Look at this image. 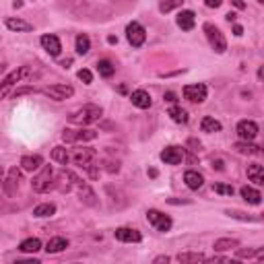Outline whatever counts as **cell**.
I'll return each instance as SVG.
<instances>
[{
	"mask_svg": "<svg viewBox=\"0 0 264 264\" xmlns=\"http://www.w3.org/2000/svg\"><path fill=\"white\" fill-rule=\"evenodd\" d=\"M103 116V110L99 108V105L95 103H87L83 105V108L75 110L73 114H70V122L77 126H89V124H95V122Z\"/></svg>",
	"mask_w": 264,
	"mask_h": 264,
	"instance_id": "1",
	"label": "cell"
},
{
	"mask_svg": "<svg viewBox=\"0 0 264 264\" xmlns=\"http://www.w3.org/2000/svg\"><path fill=\"white\" fill-rule=\"evenodd\" d=\"M29 73H31L29 66H19V68H15L13 73H9V75L3 79V83H0V99H7V97L13 93L15 87L19 85L25 77H29Z\"/></svg>",
	"mask_w": 264,
	"mask_h": 264,
	"instance_id": "2",
	"label": "cell"
},
{
	"mask_svg": "<svg viewBox=\"0 0 264 264\" xmlns=\"http://www.w3.org/2000/svg\"><path fill=\"white\" fill-rule=\"evenodd\" d=\"M204 35H206V40H208V44H210V48H213L217 54H225V50H227V42H225V38H223V33H221V29L217 27V25H213V23H204Z\"/></svg>",
	"mask_w": 264,
	"mask_h": 264,
	"instance_id": "3",
	"label": "cell"
},
{
	"mask_svg": "<svg viewBox=\"0 0 264 264\" xmlns=\"http://www.w3.org/2000/svg\"><path fill=\"white\" fill-rule=\"evenodd\" d=\"M54 186V171L50 165H42V171L31 180V188L33 192H48Z\"/></svg>",
	"mask_w": 264,
	"mask_h": 264,
	"instance_id": "4",
	"label": "cell"
},
{
	"mask_svg": "<svg viewBox=\"0 0 264 264\" xmlns=\"http://www.w3.org/2000/svg\"><path fill=\"white\" fill-rule=\"evenodd\" d=\"M97 136L95 130H87V128H64L62 130V140L64 143H89V140H93Z\"/></svg>",
	"mask_w": 264,
	"mask_h": 264,
	"instance_id": "5",
	"label": "cell"
},
{
	"mask_svg": "<svg viewBox=\"0 0 264 264\" xmlns=\"http://www.w3.org/2000/svg\"><path fill=\"white\" fill-rule=\"evenodd\" d=\"M95 159H97V151L91 149V147H81V149H77L75 155H73L75 165H79V167H83V169H91V167L95 165Z\"/></svg>",
	"mask_w": 264,
	"mask_h": 264,
	"instance_id": "6",
	"label": "cell"
},
{
	"mask_svg": "<svg viewBox=\"0 0 264 264\" xmlns=\"http://www.w3.org/2000/svg\"><path fill=\"white\" fill-rule=\"evenodd\" d=\"M66 175H68V178L70 180H73V184L79 188V196H81V200L85 202V204H89V206H95L97 204V196H95V192L89 188V184H85L81 178H77V175L73 173V171H66Z\"/></svg>",
	"mask_w": 264,
	"mask_h": 264,
	"instance_id": "7",
	"label": "cell"
},
{
	"mask_svg": "<svg viewBox=\"0 0 264 264\" xmlns=\"http://www.w3.org/2000/svg\"><path fill=\"white\" fill-rule=\"evenodd\" d=\"M126 40H128V44H130L132 48H140V46L145 44V40H147L145 27L140 25V23H136V21L128 23V25H126Z\"/></svg>",
	"mask_w": 264,
	"mask_h": 264,
	"instance_id": "8",
	"label": "cell"
},
{
	"mask_svg": "<svg viewBox=\"0 0 264 264\" xmlns=\"http://www.w3.org/2000/svg\"><path fill=\"white\" fill-rule=\"evenodd\" d=\"M44 93L54 99V101H64L68 97L75 95V89L70 85H64V83H56V85H50V87H44Z\"/></svg>",
	"mask_w": 264,
	"mask_h": 264,
	"instance_id": "9",
	"label": "cell"
},
{
	"mask_svg": "<svg viewBox=\"0 0 264 264\" xmlns=\"http://www.w3.org/2000/svg\"><path fill=\"white\" fill-rule=\"evenodd\" d=\"M147 219H149V223L155 227L157 231H169L171 229V219L165 215V213H161V210H157V208H149L147 210Z\"/></svg>",
	"mask_w": 264,
	"mask_h": 264,
	"instance_id": "10",
	"label": "cell"
},
{
	"mask_svg": "<svg viewBox=\"0 0 264 264\" xmlns=\"http://www.w3.org/2000/svg\"><path fill=\"white\" fill-rule=\"evenodd\" d=\"M182 93H184V99H188L192 103H202L206 99L208 89H206V85H202V83H194V85H186Z\"/></svg>",
	"mask_w": 264,
	"mask_h": 264,
	"instance_id": "11",
	"label": "cell"
},
{
	"mask_svg": "<svg viewBox=\"0 0 264 264\" xmlns=\"http://www.w3.org/2000/svg\"><path fill=\"white\" fill-rule=\"evenodd\" d=\"M161 161L167 165H180L184 161V149L182 147H165L161 151Z\"/></svg>",
	"mask_w": 264,
	"mask_h": 264,
	"instance_id": "12",
	"label": "cell"
},
{
	"mask_svg": "<svg viewBox=\"0 0 264 264\" xmlns=\"http://www.w3.org/2000/svg\"><path fill=\"white\" fill-rule=\"evenodd\" d=\"M114 237L118 241H124V243H138L140 239H143L140 231L132 229V227H118V229L114 231Z\"/></svg>",
	"mask_w": 264,
	"mask_h": 264,
	"instance_id": "13",
	"label": "cell"
},
{
	"mask_svg": "<svg viewBox=\"0 0 264 264\" xmlns=\"http://www.w3.org/2000/svg\"><path fill=\"white\" fill-rule=\"evenodd\" d=\"M237 134L241 140H254L258 136V124L254 120H241L237 124Z\"/></svg>",
	"mask_w": 264,
	"mask_h": 264,
	"instance_id": "14",
	"label": "cell"
},
{
	"mask_svg": "<svg viewBox=\"0 0 264 264\" xmlns=\"http://www.w3.org/2000/svg\"><path fill=\"white\" fill-rule=\"evenodd\" d=\"M40 44H42V48L48 52L50 56H60V52H62V44H60V40L56 38V35H42L40 38Z\"/></svg>",
	"mask_w": 264,
	"mask_h": 264,
	"instance_id": "15",
	"label": "cell"
},
{
	"mask_svg": "<svg viewBox=\"0 0 264 264\" xmlns=\"http://www.w3.org/2000/svg\"><path fill=\"white\" fill-rule=\"evenodd\" d=\"M130 101H132V105H136L138 110H149L151 105H153V99H151V95H149L145 89H136V91H132Z\"/></svg>",
	"mask_w": 264,
	"mask_h": 264,
	"instance_id": "16",
	"label": "cell"
},
{
	"mask_svg": "<svg viewBox=\"0 0 264 264\" xmlns=\"http://www.w3.org/2000/svg\"><path fill=\"white\" fill-rule=\"evenodd\" d=\"M175 23H178V27L182 31H192L196 25V15L192 13V11H182L178 15V19H175Z\"/></svg>",
	"mask_w": 264,
	"mask_h": 264,
	"instance_id": "17",
	"label": "cell"
},
{
	"mask_svg": "<svg viewBox=\"0 0 264 264\" xmlns=\"http://www.w3.org/2000/svg\"><path fill=\"white\" fill-rule=\"evenodd\" d=\"M42 165H44V157L42 155H25L23 159H21V167L25 169V171H38V169H42Z\"/></svg>",
	"mask_w": 264,
	"mask_h": 264,
	"instance_id": "18",
	"label": "cell"
},
{
	"mask_svg": "<svg viewBox=\"0 0 264 264\" xmlns=\"http://www.w3.org/2000/svg\"><path fill=\"white\" fill-rule=\"evenodd\" d=\"M19 182H21V171L17 169V167H13V169L9 171L7 182H5V192H7L9 196H13V194H15V190L19 188Z\"/></svg>",
	"mask_w": 264,
	"mask_h": 264,
	"instance_id": "19",
	"label": "cell"
},
{
	"mask_svg": "<svg viewBox=\"0 0 264 264\" xmlns=\"http://www.w3.org/2000/svg\"><path fill=\"white\" fill-rule=\"evenodd\" d=\"M184 182H186V186H188L190 190H198V188H202L204 178H202V175H200L198 171L188 169V171L184 173Z\"/></svg>",
	"mask_w": 264,
	"mask_h": 264,
	"instance_id": "20",
	"label": "cell"
},
{
	"mask_svg": "<svg viewBox=\"0 0 264 264\" xmlns=\"http://www.w3.org/2000/svg\"><path fill=\"white\" fill-rule=\"evenodd\" d=\"M239 194H241V198H243L245 202H250V204H254V206H258V204L262 202V194H260L256 188H252V186H243V188L239 190Z\"/></svg>",
	"mask_w": 264,
	"mask_h": 264,
	"instance_id": "21",
	"label": "cell"
},
{
	"mask_svg": "<svg viewBox=\"0 0 264 264\" xmlns=\"http://www.w3.org/2000/svg\"><path fill=\"white\" fill-rule=\"evenodd\" d=\"M66 248H68V239L58 235V237H52V239L46 243L44 250H46L48 254H58V252H62V250H66Z\"/></svg>",
	"mask_w": 264,
	"mask_h": 264,
	"instance_id": "22",
	"label": "cell"
},
{
	"mask_svg": "<svg viewBox=\"0 0 264 264\" xmlns=\"http://www.w3.org/2000/svg\"><path fill=\"white\" fill-rule=\"evenodd\" d=\"M248 180L254 182L256 186H262L264 184V169L260 163H250L248 165Z\"/></svg>",
	"mask_w": 264,
	"mask_h": 264,
	"instance_id": "23",
	"label": "cell"
},
{
	"mask_svg": "<svg viewBox=\"0 0 264 264\" xmlns=\"http://www.w3.org/2000/svg\"><path fill=\"white\" fill-rule=\"evenodd\" d=\"M54 213H56V204L54 202H44V204H40V206L33 208V217H38V219L52 217Z\"/></svg>",
	"mask_w": 264,
	"mask_h": 264,
	"instance_id": "24",
	"label": "cell"
},
{
	"mask_svg": "<svg viewBox=\"0 0 264 264\" xmlns=\"http://www.w3.org/2000/svg\"><path fill=\"white\" fill-rule=\"evenodd\" d=\"M233 149L237 153H243V155H260V147L258 145H252V140H241V143H235Z\"/></svg>",
	"mask_w": 264,
	"mask_h": 264,
	"instance_id": "25",
	"label": "cell"
},
{
	"mask_svg": "<svg viewBox=\"0 0 264 264\" xmlns=\"http://www.w3.org/2000/svg\"><path fill=\"white\" fill-rule=\"evenodd\" d=\"M5 25L11 29V31H33V25L23 21V19H13V17H9V19L5 21Z\"/></svg>",
	"mask_w": 264,
	"mask_h": 264,
	"instance_id": "26",
	"label": "cell"
},
{
	"mask_svg": "<svg viewBox=\"0 0 264 264\" xmlns=\"http://www.w3.org/2000/svg\"><path fill=\"white\" fill-rule=\"evenodd\" d=\"M75 50H77V54H79V56H85L87 52L91 50V40H89V35H85V33L77 35V42H75Z\"/></svg>",
	"mask_w": 264,
	"mask_h": 264,
	"instance_id": "27",
	"label": "cell"
},
{
	"mask_svg": "<svg viewBox=\"0 0 264 264\" xmlns=\"http://www.w3.org/2000/svg\"><path fill=\"white\" fill-rule=\"evenodd\" d=\"M200 128H202V132L213 134V132H219V130H221V122L215 120L213 116H204L202 122H200Z\"/></svg>",
	"mask_w": 264,
	"mask_h": 264,
	"instance_id": "28",
	"label": "cell"
},
{
	"mask_svg": "<svg viewBox=\"0 0 264 264\" xmlns=\"http://www.w3.org/2000/svg\"><path fill=\"white\" fill-rule=\"evenodd\" d=\"M213 248H215L217 252L235 250V248H239V241H237V239H231V237H221V239H217V241H215Z\"/></svg>",
	"mask_w": 264,
	"mask_h": 264,
	"instance_id": "29",
	"label": "cell"
},
{
	"mask_svg": "<svg viewBox=\"0 0 264 264\" xmlns=\"http://www.w3.org/2000/svg\"><path fill=\"white\" fill-rule=\"evenodd\" d=\"M19 250H21V252H29V254L40 252V250H42V241H40L38 237H27V239H23V241L19 243Z\"/></svg>",
	"mask_w": 264,
	"mask_h": 264,
	"instance_id": "30",
	"label": "cell"
},
{
	"mask_svg": "<svg viewBox=\"0 0 264 264\" xmlns=\"http://www.w3.org/2000/svg\"><path fill=\"white\" fill-rule=\"evenodd\" d=\"M167 114H169V118L175 122V124H186V122H188V112L182 110L180 105H173Z\"/></svg>",
	"mask_w": 264,
	"mask_h": 264,
	"instance_id": "31",
	"label": "cell"
},
{
	"mask_svg": "<svg viewBox=\"0 0 264 264\" xmlns=\"http://www.w3.org/2000/svg\"><path fill=\"white\" fill-rule=\"evenodd\" d=\"M52 159L58 161L60 165H66L70 157H68V153H66L64 147H54V149H52Z\"/></svg>",
	"mask_w": 264,
	"mask_h": 264,
	"instance_id": "32",
	"label": "cell"
},
{
	"mask_svg": "<svg viewBox=\"0 0 264 264\" xmlns=\"http://www.w3.org/2000/svg\"><path fill=\"white\" fill-rule=\"evenodd\" d=\"M97 70H99V75H101V77L110 79V77L114 75V70H116V68H114V64H112L110 60H99V62H97Z\"/></svg>",
	"mask_w": 264,
	"mask_h": 264,
	"instance_id": "33",
	"label": "cell"
},
{
	"mask_svg": "<svg viewBox=\"0 0 264 264\" xmlns=\"http://www.w3.org/2000/svg\"><path fill=\"white\" fill-rule=\"evenodd\" d=\"M184 5V0H161L159 3V11L161 13H171L173 9H178Z\"/></svg>",
	"mask_w": 264,
	"mask_h": 264,
	"instance_id": "34",
	"label": "cell"
},
{
	"mask_svg": "<svg viewBox=\"0 0 264 264\" xmlns=\"http://www.w3.org/2000/svg\"><path fill=\"white\" fill-rule=\"evenodd\" d=\"M206 256H202V254H194V252H186V254H178L175 256V260L178 262H200V260H204Z\"/></svg>",
	"mask_w": 264,
	"mask_h": 264,
	"instance_id": "35",
	"label": "cell"
},
{
	"mask_svg": "<svg viewBox=\"0 0 264 264\" xmlns=\"http://www.w3.org/2000/svg\"><path fill=\"white\" fill-rule=\"evenodd\" d=\"M213 190L217 192V194H223V196H231L233 194V186H229V184H215Z\"/></svg>",
	"mask_w": 264,
	"mask_h": 264,
	"instance_id": "36",
	"label": "cell"
},
{
	"mask_svg": "<svg viewBox=\"0 0 264 264\" xmlns=\"http://www.w3.org/2000/svg\"><path fill=\"white\" fill-rule=\"evenodd\" d=\"M77 77H79L85 85H91V83H93V75H91V70H89V68H81L79 73H77Z\"/></svg>",
	"mask_w": 264,
	"mask_h": 264,
	"instance_id": "37",
	"label": "cell"
},
{
	"mask_svg": "<svg viewBox=\"0 0 264 264\" xmlns=\"http://www.w3.org/2000/svg\"><path fill=\"white\" fill-rule=\"evenodd\" d=\"M27 93H38L35 87H21V89H13L11 97H21V95H27Z\"/></svg>",
	"mask_w": 264,
	"mask_h": 264,
	"instance_id": "38",
	"label": "cell"
},
{
	"mask_svg": "<svg viewBox=\"0 0 264 264\" xmlns=\"http://www.w3.org/2000/svg\"><path fill=\"white\" fill-rule=\"evenodd\" d=\"M204 5H206L208 9H219V7L223 5V0H204Z\"/></svg>",
	"mask_w": 264,
	"mask_h": 264,
	"instance_id": "39",
	"label": "cell"
},
{
	"mask_svg": "<svg viewBox=\"0 0 264 264\" xmlns=\"http://www.w3.org/2000/svg\"><path fill=\"white\" fill-rule=\"evenodd\" d=\"M237 250V248H235ZM237 256L239 258H252L254 256V250H237Z\"/></svg>",
	"mask_w": 264,
	"mask_h": 264,
	"instance_id": "40",
	"label": "cell"
},
{
	"mask_svg": "<svg viewBox=\"0 0 264 264\" xmlns=\"http://www.w3.org/2000/svg\"><path fill=\"white\" fill-rule=\"evenodd\" d=\"M165 99H167V101H178V99H175V93H171V91L165 93Z\"/></svg>",
	"mask_w": 264,
	"mask_h": 264,
	"instance_id": "41",
	"label": "cell"
},
{
	"mask_svg": "<svg viewBox=\"0 0 264 264\" xmlns=\"http://www.w3.org/2000/svg\"><path fill=\"white\" fill-rule=\"evenodd\" d=\"M169 260H171L169 256H157L155 258V262H169Z\"/></svg>",
	"mask_w": 264,
	"mask_h": 264,
	"instance_id": "42",
	"label": "cell"
},
{
	"mask_svg": "<svg viewBox=\"0 0 264 264\" xmlns=\"http://www.w3.org/2000/svg\"><path fill=\"white\" fill-rule=\"evenodd\" d=\"M233 31H235V35H241V33H243V29H241V25H235V27H233Z\"/></svg>",
	"mask_w": 264,
	"mask_h": 264,
	"instance_id": "43",
	"label": "cell"
},
{
	"mask_svg": "<svg viewBox=\"0 0 264 264\" xmlns=\"http://www.w3.org/2000/svg\"><path fill=\"white\" fill-rule=\"evenodd\" d=\"M233 5H235L237 9H243V3H241V0H233Z\"/></svg>",
	"mask_w": 264,
	"mask_h": 264,
	"instance_id": "44",
	"label": "cell"
},
{
	"mask_svg": "<svg viewBox=\"0 0 264 264\" xmlns=\"http://www.w3.org/2000/svg\"><path fill=\"white\" fill-rule=\"evenodd\" d=\"M227 21H229V23H231V21H235V15H233V13H229V15H227Z\"/></svg>",
	"mask_w": 264,
	"mask_h": 264,
	"instance_id": "45",
	"label": "cell"
},
{
	"mask_svg": "<svg viewBox=\"0 0 264 264\" xmlns=\"http://www.w3.org/2000/svg\"><path fill=\"white\" fill-rule=\"evenodd\" d=\"M3 175H5V171H3V167H0V182H3Z\"/></svg>",
	"mask_w": 264,
	"mask_h": 264,
	"instance_id": "46",
	"label": "cell"
},
{
	"mask_svg": "<svg viewBox=\"0 0 264 264\" xmlns=\"http://www.w3.org/2000/svg\"><path fill=\"white\" fill-rule=\"evenodd\" d=\"M3 70H5V66H3V64H0V73H3Z\"/></svg>",
	"mask_w": 264,
	"mask_h": 264,
	"instance_id": "47",
	"label": "cell"
},
{
	"mask_svg": "<svg viewBox=\"0 0 264 264\" xmlns=\"http://www.w3.org/2000/svg\"><path fill=\"white\" fill-rule=\"evenodd\" d=\"M258 3H264V0H258Z\"/></svg>",
	"mask_w": 264,
	"mask_h": 264,
	"instance_id": "48",
	"label": "cell"
}]
</instances>
